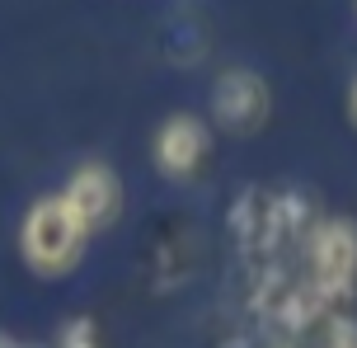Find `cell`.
<instances>
[{
  "label": "cell",
  "instance_id": "1",
  "mask_svg": "<svg viewBox=\"0 0 357 348\" xmlns=\"http://www.w3.org/2000/svg\"><path fill=\"white\" fill-rule=\"evenodd\" d=\"M301 273L310 292L324 301V311L348 315V301L357 296V221L320 217L301 250Z\"/></svg>",
  "mask_w": 357,
  "mask_h": 348
},
{
  "label": "cell",
  "instance_id": "6",
  "mask_svg": "<svg viewBox=\"0 0 357 348\" xmlns=\"http://www.w3.org/2000/svg\"><path fill=\"white\" fill-rule=\"evenodd\" d=\"M348 118H353V128H357V80H353V90H348Z\"/></svg>",
  "mask_w": 357,
  "mask_h": 348
},
{
  "label": "cell",
  "instance_id": "5",
  "mask_svg": "<svg viewBox=\"0 0 357 348\" xmlns=\"http://www.w3.org/2000/svg\"><path fill=\"white\" fill-rule=\"evenodd\" d=\"M207 151H212V132L193 113H174L155 132V165L169 179H193L197 165L207 160Z\"/></svg>",
  "mask_w": 357,
  "mask_h": 348
},
{
  "label": "cell",
  "instance_id": "4",
  "mask_svg": "<svg viewBox=\"0 0 357 348\" xmlns=\"http://www.w3.org/2000/svg\"><path fill=\"white\" fill-rule=\"evenodd\" d=\"M268 109H273V99H268V85L259 80L254 71H226L216 80L212 90V118L216 128L226 132H259L268 123Z\"/></svg>",
  "mask_w": 357,
  "mask_h": 348
},
{
  "label": "cell",
  "instance_id": "3",
  "mask_svg": "<svg viewBox=\"0 0 357 348\" xmlns=\"http://www.w3.org/2000/svg\"><path fill=\"white\" fill-rule=\"evenodd\" d=\"M61 202H66L71 217L85 226V236L108 231L113 221L123 217V179H118L104 160H89V165H80L71 179H66Z\"/></svg>",
  "mask_w": 357,
  "mask_h": 348
},
{
  "label": "cell",
  "instance_id": "7",
  "mask_svg": "<svg viewBox=\"0 0 357 348\" xmlns=\"http://www.w3.org/2000/svg\"><path fill=\"white\" fill-rule=\"evenodd\" d=\"M0 348H15V344H10V339H0Z\"/></svg>",
  "mask_w": 357,
  "mask_h": 348
},
{
  "label": "cell",
  "instance_id": "2",
  "mask_svg": "<svg viewBox=\"0 0 357 348\" xmlns=\"http://www.w3.org/2000/svg\"><path fill=\"white\" fill-rule=\"evenodd\" d=\"M85 226L71 217L61 193L38 198L19 221V255L29 264V273L38 278H66L85 259Z\"/></svg>",
  "mask_w": 357,
  "mask_h": 348
}]
</instances>
